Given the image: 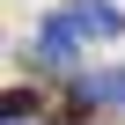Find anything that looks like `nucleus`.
Listing matches in <instances>:
<instances>
[{
	"label": "nucleus",
	"instance_id": "1",
	"mask_svg": "<svg viewBox=\"0 0 125 125\" xmlns=\"http://www.w3.org/2000/svg\"><path fill=\"white\" fill-rule=\"evenodd\" d=\"M96 96H110V103H125V74H103V81H96Z\"/></svg>",
	"mask_w": 125,
	"mask_h": 125
}]
</instances>
